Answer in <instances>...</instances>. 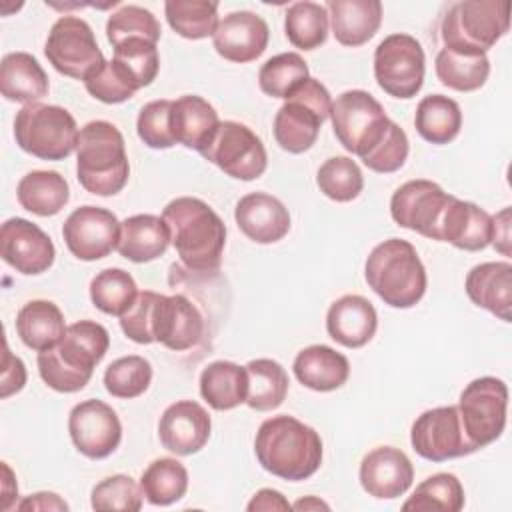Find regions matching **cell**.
<instances>
[{
	"label": "cell",
	"mask_w": 512,
	"mask_h": 512,
	"mask_svg": "<svg viewBox=\"0 0 512 512\" xmlns=\"http://www.w3.org/2000/svg\"><path fill=\"white\" fill-rule=\"evenodd\" d=\"M152 382V364L138 354L122 356L108 364L104 372V388L114 398L130 400L142 396Z\"/></svg>",
	"instance_id": "f6af8a7d"
},
{
	"label": "cell",
	"mask_w": 512,
	"mask_h": 512,
	"mask_svg": "<svg viewBox=\"0 0 512 512\" xmlns=\"http://www.w3.org/2000/svg\"><path fill=\"white\" fill-rule=\"evenodd\" d=\"M330 110V92L322 82L308 76L288 94L274 116L276 144L290 154L310 150L318 138L320 126L330 118Z\"/></svg>",
	"instance_id": "ba28073f"
},
{
	"label": "cell",
	"mask_w": 512,
	"mask_h": 512,
	"mask_svg": "<svg viewBox=\"0 0 512 512\" xmlns=\"http://www.w3.org/2000/svg\"><path fill=\"white\" fill-rule=\"evenodd\" d=\"M270 28L262 16L250 10L226 14L214 34V50L228 62L246 64L260 58L268 46Z\"/></svg>",
	"instance_id": "ffe728a7"
},
{
	"label": "cell",
	"mask_w": 512,
	"mask_h": 512,
	"mask_svg": "<svg viewBox=\"0 0 512 512\" xmlns=\"http://www.w3.org/2000/svg\"><path fill=\"white\" fill-rule=\"evenodd\" d=\"M508 388L500 378L482 376L466 384L458 412L466 436L480 450L498 440L506 426Z\"/></svg>",
	"instance_id": "4fadbf2b"
},
{
	"label": "cell",
	"mask_w": 512,
	"mask_h": 512,
	"mask_svg": "<svg viewBox=\"0 0 512 512\" xmlns=\"http://www.w3.org/2000/svg\"><path fill=\"white\" fill-rule=\"evenodd\" d=\"M240 232L256 244H274L290 230L288 208L272 194L250 192L234 208Z\"/></svg>",
	"instance_id": "603a6c76"
},
{
	"label": "cell",
	"mask_w": 512,
	"mask_h": 512,
	"mask_svg": "<svg viewBox=\"0 0 512 512\" xmlns=\"http://www.w3.org/2000/svg\"><path fill=\"white\" fill-rule=\"evenodd\" d=\"M114 60L128 70L138 88L150 86L160 70L158 48L148 40H126L114 46Z\"/></svg>",
	"instance_id": "681fc988"
},
{
	"label": "cell",
	"mask_w": 512,
	"mask_h": 512,
	"mask_svg": "<svg viewBox=\"0 0 512 512\" xmlns=\"http://www.w3.org/2000/svg\"><path fill=\"white\" fill-rule=\"evenodd\" d=\"M218 124V112L202 96L186 94L172 100L170 130L176 144L200 152L218 128Z\"/></svg>",
	"instance_id": "f546056e"
},
{
	"label": "cell",
	"mask_w": 512,
	"mask_h": 512,
	"mask_svg": "<svg viewBox=\"0 0 512 512\" xmlns=\"http://www.w3.org/2000/svg\"><path fill=\"white\" fill-rule=\"evenodd\" d=\"M376 328V308L360 294H346L334 300L326 312L328 336L344 348H362L374 338Z\"/></svg>",
	"instance_id": "d4e9b609"
},
{
	"label": "cell",
	"mask_w": 512,
	"mask_h": 512,
	"mask_svg": "<svg viewBox=\"0 0 512 512\" xmlns=\"http://www.w3.org/2000/svg\"><path fill=\"white\" fill-rule=\"evenodd\" d=\"M16 332L24 346L44 352L56 346L64 336V314L50 300H30L18 310Z\"/></svg>",
	"instance_id": "d6a6232c"
},
{
	"label": "cell",
	"mask_w": 512,
	"mask_h": 512,
	"mask_svg": "<svg viewBox=\"0 0 512 512\" xmlns=\"http://www.w3.org/2000/svg\"><path fill=\"white\" fill-rule=\"evenodd\" d=\"M360 486L368 496L378 500H394L408 492L414 480L410 458L394 446H378L370 450L358 470Z\"/></svg>",
	"instance_id": "7402d4cb"
},
{
	"label": "cell",
	"mask_w": 512,
	"mask_h": 512,
	"mask_svg": "<svg viewBox=\"0 0 512 512\" xmlns=\"http://www.w3.org/2000/svg\"><path fill=\"white\" fill-rule=\"evenodd\" d=\"M250 512L254 510H290L292 504L282 496V492L272 490V488H262L258 490L252 500L246 506Z\"/></svg>",
	"instance_id": "11a10c76"
},
{
	"label": "cell",
	"mask_w": 512,
	"mask_h": 512,
	"mask_svg": "<svg viewBox=\"0 0 512 512\" xmlns=\"http://www.w3.org/2000/svg\"><path fill=\"white\" fill-rule=\"evenodd\" d=\"M416 132L430 144L452 142L462 128V110L456 100L444 94L424 96L414 114Z\"/></svg>",
	"instance_id": "e575fe53"
},
{
	"label": "cell",
	"mask_w": 512,
	"mask_h": 512,
	"mask_svg": "<svg viewBox=\"0 0 512 512\" xmlns=\"http://www.w3.org/2000/svg\"><path fill=\"white\" fill-rule=\"evenodd\" d=\"M404 510L458 512L464 508L462 482L450 472H438L422 480L414 494L402 504Z\"/></svg>",
	"instance_id": "60d3db41"
},
{
	"label": "cell",
	"mask_w": 512,
	"mask_h": 512,
	"mask_svg": "<svg viewBox=\"0 0 512 512\" xmlns=\"http://www.w3.org/2000/svg\"><path fill=\"white\" fill-rule=\"evenodd\" d=\"M70 440L80 454L92 460L110 456L122 440V424L112 406L90 398L76 404L68 416Z\"/></svg>",
	"instance_id": "ac0fdd59"
},
{
	"label": "cell",
	"mask_w": 512,
	"mask_h": 512,
	"mask_svg": "<svg viewBox=\"0 0 512 512\" xmlns=\"http://www.w3.org/2000/svg\"><path fill=\"white\" fill-rule=\"evenodd\" d=\"M80 130L74 116L54 104H26L16 112V144L40 160H64L78 146Z\"/></svg>",
	"instance_id": "9c48e42d"
},
{
	"label": "cell",
	"mask_w": 512,
	"mask_h": 512,
	"mask_svg": "<svg viewBox=\"0 0 512 512\" xmlns=\"http://www.w3.org/2000/svg\"><path fill=\"white\" fill-rule=\"evenodd\" d=\"M120 328L136 344L160 342L168 350L182 352L198 344L204 320L198 308L182 294L166 296L142 290L120 316Z\"/></svg>",
	"instance_id": "6da1fadb"
},
{
	"label": "cell",
	"mask_w": 512,
	"mask_h": 512,
	"mask_svg": "<svg viewBox=\"0 0 512 512\" xmlns=\"http://www.w3.org/2000/svg\"><path fill=\"white\" fill-rule=\"evenodd\" d=\"M138 286L130 272L122 268H106L90 282L92 304L110 316H122L136 300Z\"/></svg>",
	"instance_id": "b9f144b4"
},
{
	"label": "cell",
	"mask_w": 512,
	"mask_h": 512,
	"mask_svg": "<svg viewBox=\"0 0 512 512\" xmlns=\"http://www.w3.org/2000/svg\"><path fill=\"white\" fill-rule=\"evenodd\" d=\"M490 236L492 216L478 204L452 196L438 226V242H448L466 252H478L490 244Z\"/></svg>",
	"instance_id": "cb8c5ba5"
},
{
	"label": "cell",
	"mask_w": 512,
	"mask_h": 512,
	"mask_svg": "<svg viewBox=\"0 0 512 512\" xmlns=\"http://www.w3.org/2000/svg\"><path fill=\"white\" fill-rule=\"evenodd\" d=\"M248 374V396L246 404L256 412L276 410L288 394V374L272 358H256L246 366Z\"/></svg>",
	"instance_id": "8d00e7d4"
},
{
	"label": "cell",
	"mask_w": 512,
	"mask_h": 512,
	"mask_svg": "<svg viewBox=\"0 0 512 512\" xmlns=\"http://www.w3.org/2000/svg\"><path fill=\"white\" fill-rule=\"evenodd\" d=\"M140 488L152 506H170L188 490V470L176 458H156L140 476Z\"/></svg>",
	"instance_id": "74e56055"
},
{
	"label": "cell",
	"mask_w": 512,
	"mask_h": 512,
	"mask_svg": "<svg viewBox=\"0 0 512 512\" xmlns=\"http://www.w3.org/2000/svg\"><path fill=\"white\" fill-rule=\"evenodd\" d=\"M62 238L72 256L84 262H94L116 250L120 222L114 212L86 204L76 208L64 220Z\"/></svg>",
	"instance_id": "e0dca14e"
},
{
	"label": "cell",
	"mask_w": 512,
	"mask_h": 512,
	"mask_svg": "<svg viewBox=\"0 0 512 512\" xmlns=\"http://www.w3.org/2000/svg\"><path fill=\"white\" fill-rule=\"evenodd\" d=\"M316 184L326 198L334 202H350L362 192L364 176L350 156H332L318 168Z\"/></svg>",
	"instance_id": "ee69618b"
},
{
	"label": "cell",
	"mask_w": 512,
	"mask_h": 512,
	"mask_svg": "<svg viewBox=\"0 0 512 512\" xmlns=\"http://www.w3.org/2000/svg\"><path fill=\"white\" fill-rule=\"evenodd\" d=\"M130 176L122 132L106 120H92L80 128L76 146V178L96 196L118 194Z\"/></svg>",
	"instance_id": "5b68a950"
},
{
	"label": "cell",
	"mask_w": 512,
	"mask_h": 512,
	"mask_svg": "<svg viewBox=\"0 0 512 512\" xmlns=\"http://www.w3.org/2000/svg\"><path fill=\"white\" fill-rule=\"evenodd\" d=\"M434 68L444 86L458 92H474L486 84L490 60L486 54L442 48L436 56Z\"/></svg>",
	"instance_id": "d590c367"
},
{
	"label": "cell",
	"mask_w": 512,
	"mask_h": 512,
	"mask_svg": "<svg viewBox=\"0 0 512 512\" xmlns=\"http://www.w3.org/2000/svg\"><path fill=\"white\" fill-rule=\"evenodd\" d=\"M44 54L56 72L82 80L104 62L90 24L78 16H60L46 38Z\"/></svg>",
	"instance_id": "5bb4252c"
},
{
	"label": "cell",
	"mask_w": 512,
	"mask_h": 512,
	"mask_svg": "<svg viewBox=\"0 0 512 512\" xmlns=\"http://www.w3.org/2000/svg\"><path fill=\"white\" fill-rule=\"evenodd\" d=\"M260 466L282 480L300 482L322 464L320 434L294 416L280 414L264 420L254 438Z\"/></svg>",
	"instance_id": "3957f363"
},
{
	"label": "cell",
	"mask_w": 512,
	"mask_h": 512,
	"mask_svg": "<svg viewBox=\"0 0 512 512\" xmlns=\"http://www.w3.org/2000/svg\"><path fill=\"white\" fill-rule=\"evenodd\" d=\"M48 76L28 52H10L0 64V90L10 102L34 104L48 94Z\"/></svg>",
	"instance_id": "4dcf8cb0"
},
{
	"label": "cell",
	"mask_w": 512,
	"mask_h": 512,
	"mask_svg": "<svg viewBox=\"0 0 512 512\" xmlns=\"http://www.w3.org/2000/svg\"><path fill=\"white\" fill-rule=\"evenodd\" d=\"M510 28L508 0H462L442 20L444 48L486 54Z\"/></svg>",
	"instance_id": "52a82bcc"
},
{
	"label": "cell",
	"mask_w": 512,
	"mask_h": 512,
	"mask_svg": "<svg viewBox=\"0 0 512 512\" xmlns=\"http://www.w3.org/2000/svg\"><path fill=\"white\" fill-rule=\"evenodd\" d=\"M426 72L422 44L410 34H390L374 50V78L378 86L394 98H414Z\"/></svg>",
	"instance_id": "7c38bea8"
},
{
	"label": "cell",
	"mask_w": 512,
	"mask_h": 512,
	"mask_svg": "<svg viewBox=\"0 0 512 512\" xmlns=\"http://www.w3.org/2000/svg\"><path fill=\"white\" fill-rule=\"evenodd\" d=\"M142 498V488L134 482V478L126 474H114L92 488L90 506L94 510L136 512L142 508Z\"/></svg>",
	"instance_id": "c3c4849f"
},
{
	"label": "cell",
	"mask_w": 512,
	"mask_h": 512,
	"mask_svg": "<svg viewBox=\"0 0 512 512\" xmlns=\"http://www.w3.org/2000/svg\"><path fill=\"white\" fill-rule=\"evenodd\" d=\"M468 298L478 306L494 314L496 318L510 322L512 318V264L482 262L466 274L464 282Z\"/></svg>",
	"instance_id": "484cf974"
},
{
	"label": "cell",
	"mask_w": 512,
	"mask_h": 512,
	"mask_svg": "<svg viewBox=\"0 0 512 512\" xmlns=\"http://www.w3.org/2000/svg\"><path fill=\"white\" fill-rule=\"evenodd\" d=\"M368 286L392 308H412L426 294V268L416 248L402 238H388L372 248L364 264Z\"/></svg>",
	"instance_id": "8992f818"
},
{
	"label": "cell",
	"mask_w": 512,
	"mask_h": 512,
	"mask_svg": "<svg viewBox=\"0 0 512 512\" xmlns=\"http://www.w3.org/2000/svg\"><path fill=\"white\" fill-rule=\"evenodd\" d=\"M200 396L210 408L224 412L246 404L248 374L244 366L230 360L210 362L200 374Z\"/></svg>",
	"instance_id": "1f68e13d"
},
{
	"label": "cell",
	"mask_w": 512,
	"mask_h": 512,
	"mask_svg": "<svg viewBox=\"0 0 512 512\" xmlns=\"http://www.w3.org/2000/svg\"><path fill=\"white\" fill-rule=\"evenodd\" d=\"M162 218L170 230V244L188 270H218L226 246V226L212 206L200 198L180 196L164 206Z\"/></svg>",
	"instance_id": "7a4b0ae2"
},
{
	"label": "cell",
	"mask_w": 512,
	"mask_h": 512,
	"mask_svg": "<svg viewBox=\"0 0 512 512\" xmlns=\"http://www.w3.org/2000/svg\"><path fill=\"white\" fill-rule=\"evenodd\" d=\"M292 508H294V510H320V508L328 510L330 506H328L326 502H322V500L314 498V496H306V498H302V500L294 502V504H292Z\"/></svg>",
	"instance_id": "6f0895ef"
},
{
	"label": "cell",
	"mask_w": 512,
	"mask_h": 512,
	"mask_svg": "<svg viewBox=\"0 0 512 512\" xmlns=\"http://www.w3.org/2000/svg\"><path fill=\"white\" fill-rule=\"evenodd\" d=\"M170 106L172 100L166 98L152 100L142 106L136 120V132L148 148L166 150L176 144L170 130Z\"/></svg>",
	"instance_id": "816d5d0a"
},
{
	"label": "cell",
	"mask_w": 512,
	"mask_h": 512,
	"mask_svg": "<svg viewBox=\"0 0 512 512\" xmlns=\"http://www.w3.org/2000/svg\"><path fill=\"white\" fill-rule=\"evenodd\" d=\"M2 260L24 276L46 272L54 264L56 248L50 236L26 218H8L0 228Z\"/></svg>",
	"instance_id": "d6986e66"
},
{
	"label": "cell",
	"mask_w": 512,
	"mask_h": 512,
	"mask_svg": "<svg viewBox=\"0 0 512 512\" xmlns=\"http://www.w3.org/2000/svg\"><path fill=\"white\" fill-rule=\"evenodd\" d=\"M328 10L318 2H294L284 16V32L294 48L314 50L328 38Z\"/></svg>",
	"instance_id": "f35d334b"
},
{
	"label": "cell",
	"mask_w": 512,
	"mask_h": 512,
	"mask_svg": "<svg viewBox=\"0 0 512 512\" xmlns=\"http://www.w3.org/2000/svg\"><path fill=\"white\" fill-rule=\"evenodd\" d=\"M450 198L452 194L432 180H408L392 194L390 216L398 226L438 242V226Z\"/></svg>",
	"instance_id": "2e32d148"
},
{
	"label": "cell",
	"mask_w": 512,
	"mask_h": 512,
	"mask_svg": "<svg viewBox=\"0 0 512 512\" xmlns=\"http://www.w3.org/2000/svg\"><path fill=\"white\" fill-rule=\"evenodd\" d=\"M160 24L156 16L136 4H126L106 22V38L112 46H118L126 40H148L156 44L160 40Z\"/></svg>",
	"instance_id": "bcb514c9"
},
{
	"label": "cell",
	"mask_w": 512,
	"mask_h": 512,
	"mask_svg": "<svg viewBox=\"0 0 512 512\" xmlns=\"http://www.w3.org/2000/svg\"><path fill=\"white\" fill-rule=\"evenodd\" d=\"M198 154L218 166L226 176L244 182L260 178L268 166L260 136L236 120L220 122Z\"/></svg>",
	"instance_id": "8fae6325"
},
{
	"label": "cell",
	"mask_w": 512,
	"mask_h": 512,
	"mask_svg": "<svg viewBox=\"0 0 512 512\" xmlns=\"http://www.w3.org/2000/svg\"><path fill=\"white\" fill-rule=\"evenodd\" d=\"M18 510H68V504L54 492H36L16 504Z\"/></svg>",
	"instance_id": "9f6ffc18"
},
{
	"label": "cell",
	"mask_w": 512,
	"mask_h": 512,
	"mask_svg": "<svg viewBox=\"0 0 512 512\" xmlns=\"http://www.w3.org/2000/svg\"><path fill=\"white\" fill-rule=\"evenodd\" d=\"M490 244L504 256H510V208H502L492 216Z\"/></svg>",
	"instance_id": "db71d44e"
},
{
	"label": "cell",
	"mask_w": 512,
	"mask_h": 512,
	"mask_svg": "<svg viewBox=\"0 0 512 512\" xmlns=\"http://www.w3.org/2000/svg\"><path fill=\"white\" fill-rule=\"evenodd\" d=\"M408 150H410V144H408L406 132L394 120H390L384 136L360 160L372 172L390 174L404 166L408 158Z\"/></svg>",
	"instance_id": "f907efd6"
},
{
	"label": "cell",
	"mask_w": 512,
	"mask_h": 512,
	"mask_svg": "<svg viewBox=\"0 0 512 512\" xmlns=\"http://www.w3.org/2000/svg\"><path fill=\"white\" fill-rule=\"evenodd\" d=\"M298 382L314 392H332L350 376L348 358L326 344L302 348L292 364Z\"/></svg>",
	"instance_id": "f1b7e54d"
},
{
	"label": "cell",
	"mask_w": 512,
	"mask_h": 512,
	"mask_svg": "<svg viewBox=\"0 0 512 512\" xmlns=\"http://www.w3.org/2000/svg\"><path fill=\"white\" fill-rule=\"evenodd\" d=\"M410 444L418 456L430 462H446L478 450L464 432L458 406L422 412L410 428Z\"/></svg>",
	"instance_id": "9a60e30c"
},
{
	"label": "cell",
	"mask_w": 512,
	"mask_h": 512,
	"mask_svg": "<svg viewBox=\"0 0 512 512\" xmlns=\"http://www.w3.org/2000/svg\"><path fill=\"white\" fill-rule=\"evenodd\" d=\"M18 204L36 216H54L70 200L64 176L54 170H32L16 186Z\"/></svg>",
	"instance_id": "836d02e7"
},
{
	"label": "cell",
	"mask_w": 512,
	"mask_h": 512,
	"mask_svg": "<svg viewBox=\"0 0 512 512\" xmlns=\"http://www.w3.org/2000/svg\"><path fill=\"white\" fill-rule=\"evenodd\" d=\"M26 384V368L24 362L14 356L4 340V358H2V398H8L14 392H20Z\"/></svg>",
	"instance_id": "f5cc1de1"
},
{
	"label": "cell",
	"mask_w": 512,
	"mask_h": 512,
	"mask_svg": "<svg viewBox=\"0 0 512 512\" xmlns=\"http://www.w3.org/2000/svg\"><path fill=\"white\" fill-rule=\"evenodd\" d=\"M170 246V230L162 216L134 214L120 222L118 254L130 262L144 264L166 254Z\"/></svg>",
	"instance_id": "83f0119b"
},
{
	"label": "cell",
	"mask_w": 512,
	"mask_h": 512,
	"mask_svg": "<svg viewBox=\"0 0 512 512\" xmlns=\"http://www.w3.org/2000/svg\"><path fill=\"white\" fill-rule=\"evenodd\" d=\"M308 76V64L298 52H282L260 66L258 84L264 94L286 100L288 94Z\"/></svg>",
	"instance_id": "7bdbcfd3"
},
{
	"label": "cell",
	"mask_w": 512,
	"mask_h": 512,
	"mask_svg": "<svg viewBox=\"0 0 512 512\" xmlns=\"http://www.w3.org/2000/svg\"><path fill=\"white\" fill-rule=\"evenodd\" d=\"M110 346L108 330L94 320H80L66 326L60 342L38 352L36 364L44 384L56 392L72 394L82 390L102 362Z\"/></svg>",
	"instance_id": "277c9868"
},
{
	"label": "cell",
	"mask_w": 512,
	"mask_h": 512,
	"mask_svg": "<svg viewBox=\"0 0 512 512\" xmlns=\"http://www.w3.org/2000/svg\"><path fill=\"white\" fill-rule=\"evenodd\" d=\"M326 10L332 34L342 46L366 44L382 24L380 0H330Z\"/></svg>",
	"instance_id": "4316f807"
},
{
	"label": "cell",
	"mask_w": 512,
	"mask_h": 512,
	"mask_svg": "<svg viewBox=\"0 0 512 512\" xmlns=\"http://www.w3.org/2000/svg\"><path fill=\"white\" fill-rule=\"evenodd\" d=\"M84 86L92 98L104 104L126 102L140 90L136 80L128 74V70L122 64H118L114 58L98 64L84 78Z\"/></svg>",
	"instance_id": "7dc6e473"
},
{
	"label": "cell",
	"mask_w": 512,
	"mask_h": 512,
	"mask_svg": "<svg viewBox=\"0 0 512 512\" xmlns=\"http://www.w3.org/2000/svg\"><path fill=\"white\" fill-rule=\"evenodd\" d=\"M164 16L170 28L186 40H202L218 26V2L210 0H168Z\"/></svg>",
	"instance_id": "ab89813d"
},
{
	"label": "cell",
	"mask_w": 512,
	"mask_h": 512,
	"mask_svg": "<svg viewBox=\"0 0 512 512\" xmlns=\"http://www.w3.org/2000/svg\"><path fill=\"white\" fill-rule=\"evenodd\" d=\"M212 430L206 408L194 400H178L170 404L158 422L160 444L176 456H192L200 452Z\"/></svg>",
	"instance_id": "44dd1931"
},
{
	"label": "cell",
	"mask_w": 512,
	"mask_h": 512,
	"mask_svg": "<svg viewBox=\"0 0 512 512\" xmlns=\"http://www.w3.org/2000/svg\"><path fill=\"white\" fill-rule=\"evenodd\" d=\"M330 120L338 142L358 158L378 144L390 124L384 106L366 90H346L336 96Z\"/></svg>",
	"instance_id": "30bf717a"
}]
</instances>
